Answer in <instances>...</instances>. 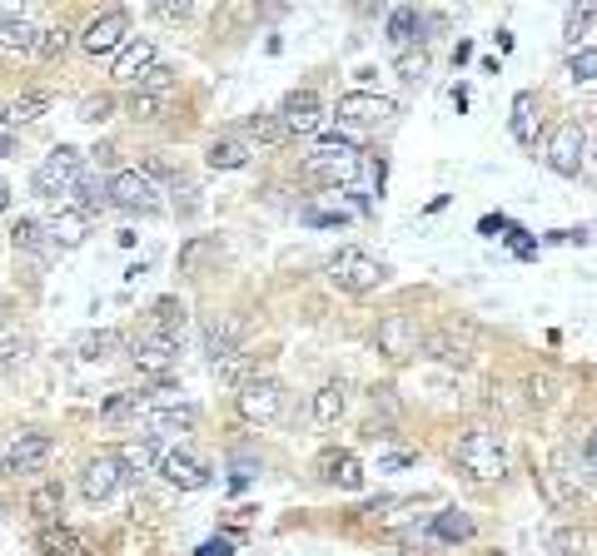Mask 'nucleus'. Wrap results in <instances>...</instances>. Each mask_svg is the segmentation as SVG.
<instances>
[{"label":"nucleus","instance_id":"nucleus-33","mask_svg":"<svg viewBox=\"0 0 597 556\" xmlns=\"http://www.w3.org/2000/svg\"><path fill=\"white\" fill-rule=\"evenodd\" d=\"M154 333H170V338H180V328H185V303L180 299H160L154 303Z\"/></svg>","mask_w":597,"mask_h":556},{"label":"nucleus","instance_id":"nucleus-38","mask_svg":"<svg viewBox=\"0 0 597 556\" xmlns=\"http://www.w3.org/2000/svg\"><path fill=\"white\" fill-rule=\"evenodd\" d=\"M115 115V95H85L80 100V119H90V125H100V119Z\"/></svg>","mask_w":597,"mask_h":556},{"label":"nucleus","instance_id":"nucleus-24","mask_svg":"<svg viewBox=\"0 0 597 556\" xmlns=\"http://www.w3.org/2000/svg\"><path fill=\"white\" fill-rule=\"evenodd\" d=\"M538 125H543V119H538V95L523 90V95L513 100V115H508L513 139H518V144H532V139H538Z\"/></svg>","mask_w":597,"mask_h":556},{"label":"nucleus","instance_id":"nucleus-47","mask_svg":"<svg viewBox=\"0 0 597 556\" xmlns=\"http://www.w3.org/2000/svg\"><path fill=\"white\" fill-rule=\"evenodd\" d=\"M0 209H11V184L0 179Z\"/></svg>","mask_w":597,"mask_h":556},{"label":"nucleus","instance_id":"nucleus-1","mask_svg":"<svg viewBox=\"0 0 597 556\" xmlns=\"http://www.w3.org/2000/svg\"><path fill=\"white\" fill-rule=\"evenodd\" d=\"M358 170H364V154H358L348 139H338V135L319 139L314 150H309V160H305V174H309V179L329 184V189H338V184H344V189H354Z\"/></svg>","mask_w":597,"mask_h":556},{"label":"nucleus","instance_id":"nucleus-4","mask_svg":"<svg viewBox=\"0 0 597 556\" xmlns=\"http://www.w3.org/2000/svg\"><path fill=\"white\" fill-rule=\"evenodd\" d=\"M383 278H389V268L374 254H364V248H338V254L329 258V283H334L338 293H369V289H379Z\"/></svg>","mask_w":597,"mask_h":556},{"label":"nucleus","instance_id":"nucleus-42","mask_svg":"<svg viewBox=\"0 0 597 556\" xmlns=\"http://www.w3.org/2000/svg\"><path fill=\"white\" fill-rule=\"evenodd\" d=\"M424 70H428L424 50H418V55H399V76L403 80H424Z\"/></svg>","mask_w":597,"mask_h":556},{"label":"nucleus","instance_id":"nucleus-44","mask_svg":"<svg viewBox=\"0 0 597 556\" xmlns=\"http://www.w3.org/2000/svg\"><path fill=\"white\" fill-rule=\"evenodd\" d=\"M199 556H234V542H229V536H209V542L199 546Z\"/></svg>","mask_w":597,"mask_h":556},{"label":"nucleus","instance_id":"nucleus-6","mask_svg":"<svg viewBox=\"0 0 597 556\" xmlns=\"http://www.w3.org/2000/svg\"><path fill=\"white\" fill-rule=\"evenodd\" d=\"M110 204L125 209V215H160L164 209L160 184H154L145 170H115L110 174Z\"/></svg>","mask_w":597,"mask_h":556},{"label":"nucleus","instance_id":"nucleus-49","mask_svg":"<svg viewBox=\"0 0 597 556\" xmlns=\"http://www.w3.org/2000/svg\"><path fill=\"white\" fill-rule=\"evenodd\" d=\"M5 313H11V309H5V299H0V323H5Z\"/></svg>","mask_w":597,"mask_h":556},{"label":"nucleus","instance_id":"nucleus-11","mask_svg":"<svg viewBox=\"0 0 597 556\" xmlns=\"http://www.w3.org/2000/svg\"><path fill=\"white\" fill-rule=\"evenodd\" d=\"M130 363L140 368V378H170L174 363H180V338L145 328L140 338L130 343Z\"/></svg>","mask_w":597,"mask_h":556},{"label":"nucleus","instance_id":"nucleus-41","mask_svg":"<svg viewBox=\"0 0 597 556\" xmlns=\"http://www.w3.org/2000/svg\"><path fill=\"white\" fill-rule=\"evenodd\" d=\"M593 21H597V11H593V5H577V11H567V40L577 45V35H583Z\"/></svg>","mask_w":597,"mask_h":556},{"label":"nucleus","instance_id":"nucleus-7","mask_svg":"<svg viewBox=\"0 0 597 556\" xmlns=\"http://www.w3.org/2000/svg\"><path fill=\"white\" fill-rule=\"evenodd\" d=\"M45 25L50 21H41L31 5H0V50L5 55H31L35 60Z\"/></svg>","mask_w":597,"mask_h":556},{"label":"nucleus","instance_id":"nucleus-37","mask_svg":"<svg viewBox=\"0 0 597 556\" xmlns=\"http://www.w3.org/2000/svg\"><path fill=\"white\" fill-rule=\"evenodd\" d=\"M66 45H70V31H66V25H45L35 60H55V55H66Z\"/></svg>","mask_w":597,"mask_h":556},{"label":"nucleus","instance_id":"nucleus-30","mask_svg":"<svg viewBox=\"0 0 597 556\" xmlns=\"http://www.w3.org/2000/svg\"><path fill=\"white\" fill-rule=\"evenodd\" d=\"M60 502H66V493H60L55 482L35 487V493H31V512H35V522H41V526H55V522H60Z\"/></svg>","mask_w":597,"mask_h":556},{"label":"nucleus","instance_id":"nucleus-17","mask_svg":"<svg viewBox=\"0 0 597 556\" xmlns=\"http://www.w3.org/2000/svg\"><path fill=\"white\" fill-rule=\"evenodd\" d=\"M418 323L409 318V313H389V318L379 323V354L393 358V363H403V358L418 354Z\"/></svg>","mask_w":597,"mask_h":556},{"label":"nucleus","instance_id":"nucleus-50","mask_svg":"<svg viewBox=\"0 0 597 556\" xmlns=\"http://www.w3.org/2000/svg\"><path fill=\"white\" fill-rule=\"evenodd\" d=\"M483 556H508V552H483Z\"/></svg>","mask_w":597,"mask_h":556},{"label":"nucleus","instance_id":"nucleus-36","mask_svg":"<svg viewBox=\"0 0 597 556\" xmlns=\"http://www.w3.org/2000/svg\"><path fill=\"white\" fill-rule=\"evenodd\" d=\"M567 80H597V50L593 45H583V50H573V60H567Z\"/></svg>","mask_w":597,"mask_h":556},{"label":"nucleus","instance_id":"nucleus-32","mask_svg":"<svg viewBox=\"0 0 597 556\" xmlns=\"http://www.w3.org/2000/svg\"><path fill=\"white\" fill-rule=\"evenodd\" d=\"M41 552L45 556H80V552H85V542H80L70 526H45V532H41Z\"/></svg>","mask_w":597,"mask_h":556},{"label":"nucleus","instance_id":"nucleus-25","mask_svg":"<svg viewBox=\"0 0 597 556\" xmlns=\"http://www.w3.org/2000/svg\"><path fill=\"white\" fill-rule=\"evenodd\" d=\"M428 532H434V542H444V546H458V542H473V517L468 512H458V507H448V512H438L434 517V526H428Z\"/></svg>","mask_w":597,"mask_h":556},{"label":"nucleus","instance_id":"nucleus-27","mask_svg":"<svg viewBox=\"0 0 597 556\" xmlns=\"http://www.w3.org/2000/svg\"><path fill=\"white\" fill-rule=\"evenodd\" d=\"M324 477L334 482V487H344V493H358V487H364V467H358L354 452H329V457H324Z\"/></svg>","mask_w":597,"mask_h":556},{"label":"nucleus","instance_id":"nucleus-14","mask_svg":"<svg viewBox=\"0 0 597 556\" xmlns=\"http://www.w3.org/2000/svg\"><path fill=\"white\" fill-rule=\"evenodd\" d=\"M160 477L170 482V487H180V493H205L209 482H215V472H209V462H199L195 452L174 448L160 457Z\"/></svg>","mask_w":597,"mask_h":556},{"label":"nucleus","instance_id":"nucleus-12","mask_svg":"<svg viewBox=\"0 0 597 556\" xmlns=\"http://www.w3.org/2000/svg\"><path fill=\"white\" fill-rule=\"evenodd\" d=\"M393 100H383V95H364V90H354V95H344L338 100V125H348V129H383V125H393Z\"/></svg>","mask_w":597,"mask_h":556},{"label":"nucleus","instance_id":"nucleus-21","mask_svg":"<svg viewBox=\"0 0 597 556\" xmlns=\"http://www.w3.org/2000/svg\"><path fill=\"white\" fill-rule=\"evenodd\" d=\"M250 139L244 135H219L215 144H209V170H244V164H250Z\"/></svg>","mask_w":597,"mask_h":556},{"label":"nucleus","instance_id":"nucleus-5","mask_svg":"<svg viewBox=\"0 0 597 556\" xmlns=\"http://www.w3.org/2000/svg\"><path fill=\"white\" fill-rule=\"evenodd\" d=\"M199 422V413L190 403H174V407H154V413H145L140 422H135V432H140V442H150V448H164L174 452L180 442L190 438V428Z\"/></svg>","mask_w":597,"mask_h":556},{"label":"nucleus","instance_id":"nucleus-19","mask_svg":"<svg viewBox=\"0 0 597 556\" xmlns=\"http://www.w3.org/2000/svg\"><path fill=\"white\" fill-rule=\"evenodd\" d=\"M154 45L150 40H130L125 50L115 55V65H110V76H115V85H130V90H140L145 85V76L154 70Z\"/></svg>","mask_w":597,"mask_h":556},{"label":"nucleus","instance_id":"nucleus-45","mask_svg":"<svg viewBox=\"0 0 597 556\" xmlns=\"http://www.w3.org/2000/svg\"><path fill=\"white\" fill-rule=\"evenodd\" d=\"M553 546H558V556H573V546H583V536H577V532H558Z\"/></svg>","mask_w":597,"mask_h":556},{"label":"nucleus","instance_id":"nucleus-29","mask_svg":"<svg viewBox=\"0 0 597 556\" xmlns=\"http://www.w3.org/2000/svg\"><path fill=\"white\" fill-rule=\"evenodd\" d=\"M344 393H348L344 383H324V387L314 393V417L324 422V428H334L338 417H344V407H348V397H344Z\"/></svg>","mask_w":597,"mask_h":556},{"label":"nucleus","instance_id":"nucleus-10","mask_svg":"<svg viewBox=\"0 0 597 556\" xmlns=\"http://www.w3.org/2000/svg\"><path fill=\"white\" fill-rule=\"evenodd\" d=\"M125 45H130V15L125 11H105L80 31V50H85L90 60H110V55H119Z\"/></svg>","mask_w":597,"mask_h":556},{"label":"nucleus","instance_id":"nucleus-13","mask_svg":"<svg viewBox=\"0 0 597 556\" xmlns=\"http://www.w3.org/2000/svg\"><path fill=\"white\" fill-rule=\"evenodd\" d=\"M583 125L577 119H567V125H558L553 135H548V170L563 174V179H577V170H583Z\"/></svg>","mask_w":597,"mask_h":556},{"label":"nucleus","instance_id":"nucleus-15","mask_svg":"<svg viewBox=\"0 0 597 556\" xmlns=\"http://www.w3.org/2000/svg\"><path fill=\"white\" fill-rule=\"evenodd\" d=\"M279 125H284V135H314L324 125V105H319L314 90H289L279 105Z\"/></svg>","mask_w":597,"mask_h":556},{"label":"nucleus","instance_id":"nucleus-28","mask_svg":"<svg viewBox=\"0 0 597 556\" xmlns=\"http://www.w3.org/2000/svg\"><path fill=\"white\" fill-rule=\"evenodd\" d=\"M11 244L15 254H35V258H50V234H45V224H35V219H21V224L11 229Z\"/></svg>","mask_w":597,"mask_h":556},{"label":"nucleus","instance_id":"nucleus-18","mask_svg":"<svg viewBox=\"0 0 597 556\" xmlns=\"http://www.w3.org/2000/svg\"><path fill=\"white\" fill-rule=\"evenodd\" d=\"M50 457H55L50 432H21V438L5 448V472H41Z\"/></svg>","mask_w":597,"mask_h":556},{"label":"nucleus","instance_id":"nucleus-34","mask_svg":"<svg viewBox=\"0 0 597 556\" xmlns=\"http://www.w3.org/2000/svg\"><path fill=\"white\" fill-rule=\"evenodd\" d=\"M244 139H260V144H284V125H279V115H250L244 119Z\"/></svg>","mask_w":597,"mask_h":556},{"label":"nucleus","instance_id":"nucleus-9","mask_svg":"<svg viewBox=\"0 0 597 556\" xmlns=\"http://www.w3.org/2000/svg\"><path fill=\"white\" fill-rule=\"evenodd\" d=\"M125 482H130V462L119 457V452H100V457H90L85 467H80V493H85L90 502H110Z\"/></svg>","mask_w":597,"mask_h":556},{"label":"nucleus","instance_id":"nucleus-8","mask_svg":"<svg viewBox=\"0 0 597 556\" xmlns=\"http://www.w3.org/2000/svg\"><path fill=\"white\" fill-rule=\"evenodd\" d=\"M234 407L250 428H269L274 417L284 413V387L274 378H250V383L234 393Z\"/></svg>","mask_w":597,"mask_h":556},{"label":"nucleus","instance_id":"nucleus-35","mask_svg":"<svg viewBox=\"0 0 597 556\" xmlns=\"http://www.w3.org/2000/svg\"><path fill=\"white\" fill-rule=\"evenodd\" d=\"M170 100H174V95H154V90H135V95H130V115H135V119H160L164 109H170Z\"/></svg>","mask_w":597,"mask_h":556},{"label":"nucleus","instance_id":"nucleus-20","mask_svg":"<svg viewBox=\"0 0 597 556\" xmlns=\"http://www.w3.org/2000/svg\"><path fill=\"white\" fill-rule=\"evenodd\" d=\"M45 234H50L55 254L80 248V244H85V215H80V209H55V215L45 219Z\"/></svg>","mask_w":597,"mask_h":556},{"label":"nucleus","instance_id":"nucleus-39","mask_svg":"<svg viewBox=\"0 0 597 556\" xmlns=\"http://www.w3.org/2000/svg\"><path fill=\"white\" fill-rule=\"evenodd\" d=\"M215 373H219V378H225V383L244 387V383H250V354H234V358H229V363H219V368H215Z\"/></svg>","mask_w":597,"mask_h":556},{"label":"nucleus","instance_id":"nucleus-46","mask_svg":"<svg viewBox=\"0 0 597 556\" xmlns=\"http://www.w3.org/2000/svg\"><path fill=\"white\" fill-rule=\"evenodd\" d=\"M409 462H413V457H409V452H393V457H383V467H389V472H393V467H409Z\"/></svg>","mask_w":597,"mask_h":556},{"label":"nucleus","instance_id":"nucleus-16","mask_svg":"<svg viewBox=\"0 0 597 556\" xmlns=\"http://www.w3.org/2000/svg\"><path fill=\"white\" fill-rule=\"evenodd\" d=\"M239 343H244V318L225 313V318L205 323V358H209V368H219V363H229L234 354H244Z\"/></svg>","mask_w":597,"mask_h":556},{"label":"nucleus","instance_id":"nucleus-31","mask_svg":"<svg viewBox=\"0 0 597 556\" xmlns=\"http://www.w3.org/2000/svg\"><path fill=\"white\" fill-rule=\"evenodd\" d=\"M110 204V179H95V174H85L80 179V189L70 194V209H80V215H90V209H105Z\"/></svg>","mask_w":597,"mask_h":556},{"label":"nucleus","instance_id":"nucleus-22","mask_svg":"<svg viewBox=\"0 0 597 556\" xmlns=\"http://www.w3.org/2000/svg\"><path fill=\"white\" fill-rule=\"evenodd\" d=\"M424 40V15L413 11V5H393L389 11V45L393 50H409V45Z\"/></svg>","mask_w":597,"mask_h":556},{"label":"nucleus","instance_id":"nucleus-48","mask_svg":"<svg viewBox=\"0 0 597 556\" xmlns=\"http://www.w3.org/2000/svg\"><path fill=\"white\" fill-rule=\"evenodd\" d=\"M587 462H593V467H597V432H593V438H587Z\"/></svg>","mask_w":597,"mask_h":556},{"label":"nucleus","instance_id":"nucleus-3","mask_svg":"<svg viewBox=\"0 0 597 556\" xmlns=\"http://www.w3.org/2000/svg\"><path fill=\"white\" fill-rule=\"evenodd\" d=\"M458 462H463L468 477L498 482L503 472H508V448H503V438L493 428H468L463 438H458Z\"/></svg>","mask_w":597,"mask_h":556},{"label":"nucleus","instance_id":"nucleus-26","mask_svg":"<svg viewBox=\"0 0 597 556\" xmlns=\"http://www.w3.org/2000/svg\"><path fill=\"white\" fill-rule=\"evenodd\" d=\"M45 109H50V95H41V90H35V95H15L11 105L0 109V119H5V129H25V125H35Z\"/></svg>","mask_w":597,"mask_h":556},{"label":"nucleus","instance_id":"nucleus-40","mask_svg":"<svg viewBox=\"0 0 597 556\" xmlns=\"http://www.w3.org/2000/svg\"><path fill=\"white\" fill-rule=\"evenodd\" d=\"M344 219H348L344 209H314V204L305 209V224H314V229H338Z\"/></svg>","mask_w":597,"mask_h":556},{"label":"nucleus","instance_id":"nucleus-43","mask_svg":"<svg viewBox=\"0 0 597 556\" xmlns=\"http://www.w3.org/2000/svg\"><path fill=\"white\" fill-rule=\"evenodd\" d=\"M190 11L195 5H185V0L180 5H150V15H160V21H190Z\"/></svg>","mask_w":597,"mask_h":556},{"label":"nucleus","instance_id":"nucleus-2","mask_svg":"<svg viewBox=\"0 0 597 556\" xmlns=\"http://www.w3.org/2000/svg\"><path fill=\"white\" fill-rule=\"evenodd\" d=\"M85 154L70 150V144H60V150H50L41 164L31 170V189L41 194V199H70V194L80 189V179H85Z\"/></svg>","mask_w":597,"mask_h":556},{"label":"nucleus","instance_id":"nucleus-23","mask_svg":"<svg viewBox=\"0 0 597 556\" xmlns=\"http://www.w3.org/2000/svg\"><path fill=\"white\" fill-rule=\"evenodd\" d=\"M115 348H119L115 328H90V333H76V338H70V354L85 358V363H100V358H110Z\"/></svg>","mask_w":597,"mask_h":556}]
</instances>
